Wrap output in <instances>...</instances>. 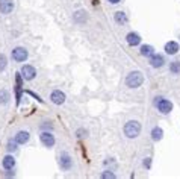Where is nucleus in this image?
I'll list each match as a JSON object with an SVG mask.
<instances>
[{"label": "nucleus", "mask_w": 180, "mask_h": 179, "mask_svg": "<svg viewBox=\"0 0 180 179\" xmlns=\"http://www.w3.org/2000/svg\"><path fill=\"white\" fill-rule=\"evenodd\" d=\"M139 132H141V125L136 120H130L124 126V134L127 138H136L139 135Z\"/></svg>", "instance_id": "obj_1"}, {"label": "nucleus", "mask_w": 180, "mask_h": 179, "mask_svg": "<svg viewBox=\"0 0 180 179\" xmlns=\"http://www.w3.org/2000/svg\"><path fill=\"white\" fill-rule=\"evenodd\" d=\"M142 82H144V76L141 72H132L126 77V84L130 88H138L139 85H142Z\"/></svg>", "instance_id": "obj_2"}, {"label": "nucleus", "mask_w": 180, "mask_h": 179, "mask_svg": "<svg viewBox=\"0 0 180 179\" xmlns=\"http://www.w3.org/2000/svg\"><path fill=\"white\" fill-rule=\"evenodd\" d=\"M154 103H156L158 109H159L162 114H170L171 109H173V103H171L170 100H166V99H162V97H158Z\"/></svg>", "instance_id": "obj_3"}, {"label": "nucleus", "mask_w": 180, "mask_h": 179, "mask_svg": "<svg viewBox=\"0 0 180 179\" xmlns=\"http://www.w3.org/2000/svg\"><path fill=\"white\" fill-rule=\"evenodd\" d=\"M12 59L17 61V62H23L27 59V50L23 49V47H15L12 50Z\"/></svg>", "instance_id": "obj_4"}, {"label": "nucleus", "mask_w": 180, "mask_h": 179, "mask_svg": "<svg viewBox=\"0 0 180 179\" xmlns=\"http://www.w3.org/2000/svg\"><path fill=\"white\" fill-rule=\"evenodd\" d=\"M35 74H36L35 67H32V65H23V67H21V76H23L26 81H32V79L35 77Z\"/></svg>", "instance_id": "obj_5"}, {"label": "nucleus", "mask_w": 180, "mask_h": 179, "mask_svg": "<svg viewBox=\"0 0 180 179\" xmlns=\"http://www.w3.org/2000/svg\"><path fill=\"white\" fill-rule=\"evenodd\" d=\"M39 140H41V143L44 144L46 147H53L54 144V137L50 134V132H47V131H44L41 135H39Z\"/></svg>", "instance_id": "obj_6"}, {"label": "nucleus", "mask_w": 180, "mask_h": 179, "mask_svg": "<svg viewBox=\"0 0 180 179\" xmlns=\"http://www.w3.org/2000/svg\"><path fill=\"white\" fill-rule=\"evenodd\" d=\"M59 165H61L62 170H70L71 165H73V160L67 155V153H62L61 158H59Z\"/></svg>", "instance_id": "obj_7"}, {"label": "nucleus", "mask_w": 180, "mask_h": 179, "mask_svg": "<svg viewBox=\"0 0 180 179\" xmlns=\"http://www.w3.org/2000/svg\"><path fill=\"white\" fill-rule=\"evenodd\" d=\"M50 99H52V102L54 105H62L65 102V94L62 91H59V90H54L52 93V96H50Z\"/></svg>", "instance_id": "obj_8"}, {"label": "nucleus", "mask_w": 180, "mask_h": 179, "mask_svg": "<svg viewBox=\"0 0 180 179\" xmlns=\"http://www.w3.org/2000/svg\"><path fill=\"white\" fill-rule=\"evenodd\" d=\"M14 9L12 0H0V12L2 14H9Z\"/></svg>", "instance_id": "obj_9"}, {"label": "nucleus", "mask_w": 180, "mask_h": 179, "mask_svg": "<svg viewBox=\"0 0 180 179\" xmlns=\"http://www.w3.org/2000/svg\"><path fill=\"white\" fill-rule=\"evenodd\" d=\"M163 62H165V61H163L162 55H154V53H153L151 56H150V65H151V67H154V69L162 67Z\"/></svg>", "instance_id": "obj_10"}, {"label": "nucleus", "mask_w": 180, "mask_h": 179, "mask_svg": "<svg viewBox=\"0 0 180 179\" xmlns=\"http://www.w3.org/2000/svg\"><path fill=\"white\" fill-rule=\"evenodd\" d=\"M165 52L168 55H176L179 52V44L176 43V41H170V43H166V46H165Z\"/></svg>", "instance_id": "obj_11"}, {"label": "nucleus", "mask_w": 180, "mask_h": 179, "mask_svg": "<svg viewBox=\"0 0 180 179\" xmlns=\"http://www.w3.org/2000/svg\"><path fill=\"white\" fill-rule=\"evenodd\" d=\"M15 143L18 144H24L29 141V132H26V131H20L17 135H15V140H14Z\"/></svg>", "instance_id": "obj_12"}, {"label": "nucleus", "mask_w": 180, "mask_h": 179, "mask_svg": "<svg viewBox=\"0 0 180 179\" xmlns=\"http://www.w3.org/2000/svg\"><path fill=\"white\" fill-rule=\"evenodd\" d=\"M2 164H3V167H5L6 170H12V169L15 167V160H14V156L8 155V156H5V158H3Z\"/></svg>", "instance_id": "obj_13"}, {"label": "nucleus", "mask_w": 180, "mask_h": 179, "mask_svg": "<svg viewBox=\"0 0 180 179\" xmlns=\"http://www.w3.org/2000/svg\"><path fill=\"white\" fill-rule=\"evenodd\" d=\"M127 43H129L130 46H138V44L141 43V38H139V35H138L136 32H130V34L127 35Z\"/></svg>", "instance_id": "obj_14"}, {"label": "nucleus", "mask_w": 180, "mask_h": 179, "mask_svg": "<svg viewBox=\"0 0 180 179\" xmlns=\"http://www.w3.org/2000/svg\"><path fill=\"white\" fill-rule=\"evenodd\" d=\"M73 20L76 23H85L86 21V12L85 11H77L74 15H73Z\"/></svg>", "instance_id": "obj_15"}, {"label": "nucleus", "mask_w": 180, "mask_h": 179, "mask_svg": "<svg viewBox=\"0 0 180 179\" xmlns=\"http://www.w3.org/2000/svg\"><path fill=\"white\" fill-rule=\"evenodd\" d=\"M162 129L161 127H153V131H151V138H153V141H159V140H162Z\"/></svg>", "instance_id": "obj_16"}, {"label": "nucleus", "mask_w": 180, "mask_h": 179, "mask_svg": "<svg viewBox=\"0 0 180 179\" xmlns=\"http://www.w3.org/2000/svg\"><path fill=\"white\" fill-rule=\"evenodd\" d=\"M9 99H11L9 93L6 90H0V105H6L9 102Z\"/></svg>", "instance_id": "obj_17"}, {"label": "nucleus", "mask_w": 180, "mask_h": 179, "mask_svg": "<svg viewBox=\"0 0 180 179\" xmlns=\"http://www.w3.org/2000/svg\"><path fill=\"white\" fill-rule=\"evenodd\" d=\"M115 21H117V23H120V24H124V23H127L126 14H124V12H121V11L115 12Z\"/></svg>", "instance_id": "obj_18"}, {"label": "nucleus", "mask_w": 180, "mask_h": 179, "mask_svg": "<svg viewBox=\"0 0 180 179\" xmlns=\"http://www.w3.org/2000/svg\"><path fill=\"white\" fill-rule=\"evenodd\" d=\"M153 53H154V52H153V47H151V46H142V47H141V55H142V56H151Z\"/></svg>", "instance_id": "obj_19"}, {"label": "nucleus", "mask_w": 180, "mask_h": 179, "mask_svg": "<svg viewBox=\"0 0 180 179\" xmlns=\"http://www.w3.org/2000/svg\"><path fill=\"white\" fill-rule=\"evenodd\" d=\"M170 70H171V73H174V74H179L180 73V61H174V62L170 65Z\"/></svg>", "instance_id": "obj_20"}, {"label": "nucleus", "mask_w": 180, "mask_h": 179, "mask_svg": "<svg viewBox=\"0 0 180 179\" xmlns=\"http://www.w3.org/2000/svg\"><path fill=\"white\" fill-rule=\"evenodd\" d=\"M5 67H6V58L5 55H0V72H3Z\"/></svg>", "instance_id": "obj_21"}, {"label": "nucleus", "mask_w": 180, "mask_h": 179, "mask_svg": "<svg viewBox=\"0 0 180 179\" xmlns=\"http://www.w3.org/2000/svg\"><path fill=\"white\" fill-rule=\"evenodd\" d=\"M6 149H8L9 152H15V150H17V143H15V141H9Z\"/></svg>", "instance_id": "obj_22"}, {"label": "nucleus", "mask_w": 180, "mask_h": 179, "mask_svg": "<svg viewBox=\"0 0 180 179\" xmlns=\"http://www.w3.org/2000/svg\"><path fill=\"white\" fill-rule=\"evenodd\" d=\"M102 178H115V175L110 173V172H105V173L102 175Z\"/></svg>", "instance_id": "obj_23"}, {"label": "nucleus", "mask_w": 180, "mask_h": 179, "mask_svg": "<svg viewBox=\"0 0 180 179\" xmlns=\"http://www.w3.org/2000/svg\"><path fill=\"white\" fill-rule=\"evenodd\" d=\"M42 129H52V125L50 123H47V122H44V125H41Z\"/></svg>", "instance_id": "obj_24"}, {"label": "nucleus", "mask_w": 180, "mask_h": 179, "mask_svg": "<svg viewBox=\"0 0 180 179\" xmlns=\"http://www.w3.org/2000/svg\"><path fill=\"white\" fill-rule=\"evenodd\" d=\"M144 165L145 167H150V158H147V161H144Z\"/></svg>", "instance_id": "obj_25"}, {"label": "nucleus", "mask_w": 180, "mask_h": 179, "mask_svg": "<svg viewBox=\"0 0 180 179\" xmlns=\"http://www.w3.org/2000/svg\"><path fill=\"white\" fill-rule=\"evenodd\" d=\"M109 2H110V3H112V5H117V3H120V2H121V0H109Z\"/></svg>", "instance_id": "obj_26"}]
</instances>
